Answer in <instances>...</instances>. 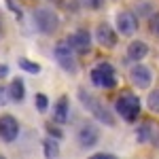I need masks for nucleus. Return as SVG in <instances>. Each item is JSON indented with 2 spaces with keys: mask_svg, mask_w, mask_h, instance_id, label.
<instances>
[{
  "mask_svg": "<svg viewBox=\"0 0 159 159\" xmlns=\"http://www.w3.org/2000/svg\"><path fill=\"white\" fill-rule=\"evenodd\" d=\"M153 11H155V9H153V2H142V4L138 7V17H140V15H148V19H151V17L155 15Z\"/></svg>",
  "mask_w": 159,
  "mask_h": 159,
  "instance_id": "nucleus-21",
  "label": "nucleus"
},
{
  "mask_svg": "<svg viewBox=\"0 0 159 159\" xmlns=\"http://www.w3.org/2000/svg\"><path fill=\"white\" fill-rule=\"evenodd\" d=\"M115 110H117V115L121 117L123 121L136 123L138 117H140V110H142L140 98H138L136 93L125 91V93H121V96L117 98V102H115Z\"/></svg>",
  "mask_w": 159,
  "mask_h": 159,
  "instance_id": "nucleus-3",
  "label": "nucleus"
},
{
  "mask_svg": "<svg viewBox=\"0 0 159 159\" xmlns=\"http://www.w3.org/2000/svg\"><path fill=\"white\" fill-rule=\"evenodd\" d=\"M47 134H49V138H55V140H60L61 136V129L60 127H55V125H53V123H47Z\"/></svg>",
  "mask_w": 159,
  "mask_h": 159,
  "instance_id": "nucleus-23",
  "label": "nucleus"
},
{
  "mask_svg": "<svg viewBox=\"0 0 159 159\" xmlns=\"http://www.w3.org/2000/svg\"><path fill=\"white\" fill-rule=\"evenodd\" d=\"M70 117V102H68V96H60L57 102L53 104V121L64 125Z\"/></svg>",
  "mask_w": 159,
  "mask_h": 159,
  "instance_id": "nucleus-13",
  "label": "nucleus"
},
{
  "mask_svg": "<svg viewBox=\"0 0 159 159\" xmlns=\"http://www.w3.org/2000/svg\"><path fill=\"white\" fill-rule=\"evenodd\" d=\"M53 57L57 61L64 72L68 74H74L79 70V61H76V53L72 51V47L68 45V40H60L55 47H53Z\"/></svg>",
  "mask_w": 159,
  "mask_h": 159,
  "instance_id": "nucleus-5",
  "label": "nucleus"
},
{
  "mask_svg": "<svg viewBox=\"0 0 159 159\" xmlns=\"http://www.w3.org/2000/svg\"><path fill=\"white\" fill-rule=\"evenodd\" d=\"M87 159H115V155H110V153H96V155H91Z\"/></svg>",
  "mask_w": 159,
  "mask_h": 159,
  "instance_id": "nucleus-25",
  "label": "nucleus"
},
{
  "mask_svg": "<svg viewBox=\"0 0 159 159\" xmlns=\"http://www.w3.org/2000/svg\"><path fill=\"white\" fill-rule=\"evenodd\" d=\"M34 106H36L38 112H47V108H49V98L45 93H36L34 96Z\"/></svg>",
  "mask_w": 159,
  "mask_h": 159,
  "instance_id": "nucleus-19",
  "label": "nucleus"
},
{
  "mask_svg": "<svg viewBox=\"0 0 159 159\" xmlns=\"http://www.w3.org/2000/svg\"><path fill=\"white\" fill-rule=\"evenodd\" d=\"M155 125L153 123H142L136 127V140L138 142H153L155 140Z\"/></svg>",
  "mask_w": 159,
  "mask_h": 159,
  "instance_id": "nucleus-15",
  "label": "nucleus"
},
{
  "mask_svg": "<svg viewBox=\"0 0 159 159\" xmlns=\"http://www.w3.org/2000/svg\"><path fill=\"white\" fill-rule=\"evenodd\" d=\"M17 136H19V121L13 115H2L0 117V140L11 144L17 140Z\"/></svg>",
  "mask_w": 159,
  "mask_h": 159,
  "instance_id": "nucleus-9",
  "label": "nucleus"
},
{
  "mask_svg": "<svg viewBox=\"0 0 159 159\" xmlns=\"http://www.w3.org/2000/svg\"><path fill=\"white\" fill-rule=\"evenodd\" d=\"M81 4L87 11H102L104 4H106V0H81Z\"/></svg>",
  "mask_w": 159,
  "mask_h": 159,
  "instance_id": "nucleus-20",
  "label": "nucleus"
},
{
  "mask_svg": "<svg viewBox=\"0 0 159 159\" xmlns=\"http://www.w3.org/2000/svg\"><path fill=\"white\" fill-rule=\"evenodd\" d=\"M7 91H9V100H13V102H24V98H25V83L17 76V79L11 81V85L7 87Z\"/></svg>",
  "mask_w": 159,
  "mask_h": 159,
  "instance_id": "nucleus-14",
  "label": "nucleus"
},
{
  "mask_svg": "<svg viewBox=\"0 0 159 159\" xmlns=\"http://www.w3.org/2000/svg\"><path fill=\"white\" fill-rule=\"evenodd\" d=\"M4 76H9V66L7 64H0V79H4Z\"/></svg>",
  "mask_w": 159,
  "mask_h": 159,
  "instance_id": "nucleus-26",
  "label": "nucleus"
},
{
  "mask_svg": "<svg viewBox=\"0 0 159 159\" xmlns=\"http://www.w3.org/2000/svg\"><path fill=\"white\" fill-rule=\"evenodd\" d=\"M32 25L36 32L49 36L53 32H57V28H60V15L49 7H38L32 11Z\"/></svg>",
  "mask_w": 159,
  "mask_h": 159,
  "instance_id": "nucleus-2",
  "label": "nucleus"
},
{
  "mask_svg": "<svg viewBox=\"0 0 159 159\" xmlns=\"http://www.w3.org/2000/svg\"><path fill=\"white\" fill-rule=\"evenodd\" d=\"M47 2H57V0H47Z\"/></svg>",
  "mask_w": 159,
  "mask_h": 159,
  "instance_id": "nucleus-28",
  "label": "nucleus"
},
{
  "mask_svg": "<svg viewBox=\"0 0 159 159\" xmlns=\"http://www.w3.org/2000/svg\"><path fill=\"white\" fill-rule=\"evenodd\" d=\"M93 38H96V43H98L100 47H104V49H112L115 45H117V30L112 28L110 24H98L96 25V32H93Z\"/></svg>",
  "mask_w": 159,
  "mask_h": 159,
  "instance_id": "nucleus-10",
  "label": "nucleus"
},
{
  "mask_svg": "<svg viewBox=\"0 0 159 159\" xmlns=\"http://www.w3.org/2000/svg\"><path fill=\"white\" fill-rule=\"evenodd\" d=\"M148 30H151V34L159 36V13H155V15L148 19Z\"/></svg>",
  "mask_w": 159,
  "mask_h": 159,
  "instance_id": "nucleus-22",
  "label": "nucleus"
},
{
  "mask_svg": "<svg viewBox=\"0 0 159 159\" xmlns=\"http://www.w3.org/2000/svg\"><path fill=\"white\" fill-rule=\"evenodd\" d=\"M147 106H148L151 112L159 115V87H157V89H153V91L147 96Z\"/></svg>",
  "mask_w": 159,
  "mask_h": 159,
  "instance_id": "nucleus-17",
  "label": "nucleus"
},
{
  "mask_svg": "<svg viewBox=\"0 0 159 159\" xmlns=\"http://www.w3.org/2000/svg\"><path fill=\"white\" fill-rule=\"evenodd\" d=\"M79 100H81V104H83V108H85L96 121L104 123V125H108V127L115 125V115L106 108V104H102L100 98H96L93 93H89L85 89H79Z\"/></svg>",
  "mask_w": 159,
  "mask_h": 159,
  "instance_id": "nucleus-1",
  "label": "nucleus"
},
{
  "mask_svg": "<svg viewBox=\"0 0 159 159\" xmlns=\"http://www.w3.org/2000/svg\"><path fill=\"white\" fill-rule=\"evenodd\" d=\"M43 153H45V159H57L60 157V142L55 138H45L43 140Z\"/></svg>",
  "mask_w": 159,
  "mask_h": 159,
  "instance_id": "nucleus-16",
  "label": "nucleus"
},
{
  "mask_svg": "<svg viewBox=\"0 0 159 159\" xmlns=\"http://www.w3.org/2000/svg\"><path fill=\"white\" fill-rule=\"evenodd\" d=\"M91 43H93V36H91V32L85 30V28L74 30L72 34L68 36V45L72 47V51L76 55H87L91 51Z\"/></svg>",
  "mask_w": 159,
  "mask_h": 159,
  "instance_id": "nucleus-6",
  "label": "nucleus"
},
{
  "mask_svg": "<svg viewBox=\"0 0 159 159\" xmlns=\"http://www.w3.org/2000/svg\"><path fill=\"white\" fill-rule=\"evenodd\" d=\"M19 68L21 70H25V72H30V74H38L40 72V66H38L36 61H30V60H25V57H19Z\"/></svg>",
  "mask_w": 159,
  "mask_h": 159,
  "instance_id": "nucleus-18",
  "label": "nucleus"
},
{
  "mask_svg": "<svg viewBox=\"0 0 159 159\" xmlns=\"http://www.w3.org/2000/svg\"><path fill=\"white\" fill-rule=\"evenodd\" d=\"M125 55H127V60L134 61V64H140V61L144 60L148 55V45L144 40H140V38H136L132 40L129 45H127V51H125Z\"/></svg>",
  "mask_w": 159,
  "mask_h": 159,
  "instance_id": "nucleus-12",
  "label": "nucleus"
},
{
  "mask_svg": "<svg viewBox=\"0 0 159 159\" xmlns=\"http://www.w3.org/2000/svg\"><path fill=\"white\" fill-rule=\"evenodd\" d=\"M0 159H7V157H2V155H0Z\"/></svg>",
  "mask_w": 159,
  "mask_h": 159,
  "instance_id": "nucleus-29",
  "label": "nucleus"
},
{
  "mask_svg": "<svg viewBox=\"0 0 159 159\" xmlns=\"http://www.w3.org/2000/svg\"><path fill=\"white\" fill-rule=\"evenodd\" d=\"M0 34H2V19H0Z\"/></svg>",
  "mask_w": 159,
  "mask_h": 159,
  "instance_id": "nucleus-27",
  "label": "nucleus"
},
{
  "mask_svg": "<svg viewBox=\"0 0 159 159\" xmlns=\"http://www.w3.org/2000/svg\"><path fill=\"white\" fill-rule=\"evenodd\" d=\"M129 81L138 89H147L153 83V72H151V68L144 66V64H134L129 68Z\"/></svg>",
  "mask_w": 159,
  "mask_h": 159,
  "instance_id": "nucleus-11",
  "label": "nucleus"
},
{
  "mask_svg": "<svg viewBox=\"0 0 159 159\" xmlns=\"http://www.w3.org/2000/svg\"><path fill=\"white\" fill-rule=\"evenodd\" d=\"M7 100H9V91H7V87L0 85V106H4V104H7Z\"/></svg>",
  "mask_w": 159,
  "mask_h": 159,
  "instance_id": "nucleus-24",
  "label": "nucleus"
},
{
  "mask_svg": "<svg viewBox=\"0 0 159 159\" xmlns=\"http://www.w3.org/2000/svg\"><path fill=\"white\" fill-rule=\"evenodd\" d=\"M89 79L100 89H112V87H117V70H115V66L110 61H98L91 68Z\"/></svg>",
  "mask_w": 159,
  "mask_h": 159,
  "instance_id": "nucleus-4",
  "label": "nucleus"
},
{
  "mask_svg": "<svg viewBox=\"0 0 159 159\" xmlns=\"http://www.w3.org/2000/svg\"><path fill=\"white\" fill-rule=\"evenodd\" d=\"M76 142L83 148H93L100 142V129L93 123H83L76 129Z\"/></svg>",
  "mask_w": 159,
  "mask_h": 159,
  "instance_id": "nucleus-8",
  "label": "nucleus"
},
{
  "mask_svg": "<svg viewBox=\"0 0 159 159\" xmlns=\"http://www.w3.org/2000/svg\"><path fill=\"white\" fill-rule=\"evenodd\" d=\"M115 25H117V34L134 36L138 30V15L134 11H119L115 17Z\"/></svg>",
  "mask_w": 159,
  "mask_h": 159,
  "instance_id": "nucleus-7",
  "label": "nucleus"
}]
</instances>
